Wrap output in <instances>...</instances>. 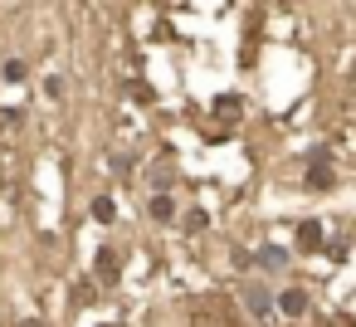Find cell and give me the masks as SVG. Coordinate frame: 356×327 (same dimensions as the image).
I'll list each match as a JSON object with an SVG mask.
<instances>
[{
  "label": "cell",
  "mask_w": 356,
  "mask_h": 327,
  "mask_svg": "<svg viewBox=\"0 0 356 327\" xmlns=\"http://www.w3.org/2000/svg\"><path fill=\"white\" fill-rule=\"evenodd\" d=\"M244 308H249L254 317H268V312H273V293H268L264 283H244Z\"/></svg>",
  "instance_id": "6da1fadb"
},
{
  "label": "cell",
  "mask_w": 356,
  "mask_h": 327,
  "mask_svg": "<svg viewBox=\"0 0 356 327\" xmlns=\"http://www.w3.org/2000/svg\"><path fill=\"white\" fill-rule=\"evenodd\" d=\"M307 186H312V191H327V186H332V166H327V152H312V166H307Z\"/></svg>",
  "instance_id": "7a4b0ae2"
},
{
  "label": "cell",
  "mask_w": 356,
  "mask_h": 327,
  "mask_svg": "<svg viewBox=\"0 0 356 327\" xmlns=\"http://www.w3.org/2000/svg\"><path fill=\"white\" fill-rule=\"evenodd\" d=\"M278 312H288V317H302V312H307V293H302V288H288V293L278 298Z\"/></svg>",
  "instance_id": "3957f363"
},
{
  "label": "cell",
  "mask_w": 356,
  "mask_h": 327,
  "mask_svg": "<svg viewBox=\"0 0 356 327\" xmlns=\"http://www.w3.org/2000/svg\"><path fill=\"white\" fill-rule=\"evenodd\" d=\"M147 210H152V220H176V200H171L166 191H161V196H152V205H147Z\"/></svg>",
  "instance_id": "277c9868"
},
{
  "label": "cell",
  "mask_w": 356,
  "mask_h": 327,
  "mask_svg": "<svg viewBox=\"0 0 356 327\" xmlns=\"http://www.w3.org/2000/svg\"><path fill=\"white\" fill-rule=\"evenodd\" d=\"M298 244H302V249H322V225H317V220H307V225L298 230Z\"/></svg>",
  "instance_id": "5b68a950"
},
{
  "label": "cell",
  "mask_w": 356,
  "mask_h": 327,
  "mask_svg": "<svg viewBox=\"0 0 356 327\" xmlns=\"http://www.w3.org/2000/svg\"><path fill=\"white\" fill-rule=\"evenodd\" d=\"M259 264H264L268 273H278V269L288 264V254H283V249H273V244H264V249H259Z\"/></svg>",
  "instance_id": "8992f818"
},
{
  "label": "cell",
  "mask_w": 356,
  "mask_h": 327,
  "mask_svg": "<svg viewBox=\"0 0 356 327\" xmlns=\"http://www.w3.org/2000/svg\"><path fill=\"white\" fill-rule=\"evenodd\" d=\"M147 176H152V186H156V191H166V186H171V176H176V166H171V161H156Z\"/></svg>",
  "instance_id": "52a82bcc"
},
{
  "label": "cell",
  "mask_w": 356,
  "mask_h": 327,
  "mask_svg": "<svg viewBox=\"0 0 356 327\" xmlns=\"http://www.w3.org/2000/svg\"><path fill=\"white\" fill-rule=\"evenodd\" d=\"M98 278L103 283H118V254H108V249L98 254Z\"/></svg>",
  "instance_id": "ba28073f"
},
{
  "label": "cell",
  "mask_w": 356,
  "mask_h": 327,
  "mask_svg": "<svg viewBox=\"0 0 356 327\" xmlns=\"http://www.w3.org/2000/svg\"><path fill=\"white\" fill-rule=\"evenodd\" d=\"M93 220H103V225H113V220H118V205H113L108 196H98V200H93Z\"/></svg>",
  "instance_id": "9c48e42d"
},
{
  "label": "cell",
  "mask_w": 356,
  "mask_h": 327,
  "mask_svg": "<svg viewBox=\"0 0 356 327\" xmlns=\"http://www.w3.org/2000/svg\"><path fill=\"white\" fill-rule=\"evenodd\" d=\"M0 74H6V83H25V64H20V59H10Z\"/></svg>",
  "instance_id": "30bf717a"
},
{
  "label": "cell",
  "mask_w": 356,
  "mask_h": 327,
  "mask_svg": "<svg viewBox=\"0 0 356 327\" xmlns=\"http://www.w3.org/2000/svg\"><path fill=\"white\" fill-rule=\"evenodd\" d=\"M215 113H220V118H239V98H220Z\"/></svg>",
  "instance_id": "8fae6325"
},
{
  "label": "cell",
  "mask_w": 356,
  "mask_h": 327,
  "mask_svg": "<svg viewBox=\"0 0 356 327\" xmlns=\"http://www.w3.org/2000/svg\"><path fill=\"white\" fill-rule=\"evenodd\" d=\"M186 230H205V210H186Z\"/></svg>",
  "instance_id": "7c38bea8"
},
{
  "label": "cell",
  "mask_w": 356,
  "mask_h": 327,
  "mask_svg": "<svg viewBox=\"0 0 356 327\" xmlns=\"http://www.w3.org/2000/svg\"><path fill=\"white\" fill-rule=\"evenodd\" d=\"M103 327H113V322H103Z\"/></svg>",
  "instance_id": "4fadbf2b"
}]
</instances>
